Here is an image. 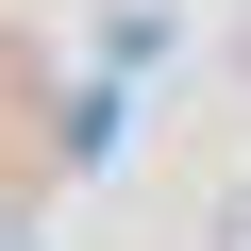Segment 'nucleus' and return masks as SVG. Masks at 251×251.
<instances>
[{
	"label": "nucleus",
	"mask_w": 251,
	"mask_h": 251,
	"mask_svg": "<svg viewBox=\"0 0 251 251\" xmlns=\"http://www.w3.org/2000/svg\"><path fill=\"white\" fill-rule=\"evenodd\" d=\"M201 251H251V168H234V184L201 201Z\"/></svg>",
	"instance_id": "1"
},
{
	"label": "nucleus",
	"mask_w": 251,
	"mask_h": 251,
	"mask_svg": "<svg viewBox=\"0 0 251 251\" xmlns=\"http://www.w3.org/2000/svg\"><path fill=\"white\" fill-rule=\"evenodd\" d=\"M234 84H251V17H234Z\"/></svg>",
	"instance_id": "2"
}]
</instances>
